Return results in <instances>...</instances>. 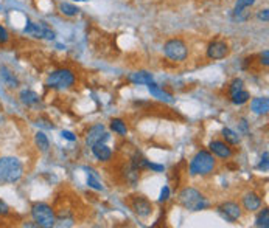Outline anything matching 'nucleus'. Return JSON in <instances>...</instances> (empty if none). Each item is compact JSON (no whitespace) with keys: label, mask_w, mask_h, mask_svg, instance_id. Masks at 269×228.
Returning a JSON list of instances; mask_svg holds the SVG:
<instances>
[{"label":"nucleus","mask_w":269,"mask_h":228,"mask_svg":"<svg viewBox=\"0 0 269 228\" xmlns=\"http://www.w3.org/2000/svg\"><path fill=\"white\" fill-rule=\"evenodd\" d=\"M23 166L16 157H2L0 158V182L2 183H16L22 179Z\"/></svg>","instance_id":"obj_1"},{"label":"nucleus","mask_w":269,"mask_h":228,"mask_svg":"<svg viewBox=\"0 0 269 228\" xmlns=\"http://www.w3.org/2000/svg\"><path fill=\"white\" fill-rule=\"evenodd\" d=\"M177 200L185 210H190V211H201L209 205L206 197L195 188H184L182 191L179 193Z\"/></svg>","instance_id":"obj_2"},{"label":"nucleus","mask_w":269,"mask_h":228,"mask_svg":"<svg viewBox=\"0 0 269 228\" xmlns=\"http://www.w3.org/2000/svg\"><path fill=\"white\" fill-rule=\"evenodd\" d=\"M215 157L209 151H199L190 161V174L191 175H207L215 169Z\"/></svg>","instance_id":"obj_3"},{"label":"nucleus","mask_w":269,"mask_h":228,"mask_svg":"<svg viewBox=\"0 0 269 228\" xmlns=\"http://www.w3.org/2000/svg\"><path fill=\"white\" fill-rule=\"evenodd\" d=\"M31 218L37 227H42V228H50L56 222L53 208L47 204H42V202L41 204H34L31 207Z\"/></svg>","instance_id":"obj_4"},{"label":"nucleus","mask_w":269,"mask_h":228,"mask_svg":"<svg viewBox=\"0 0 269 228\" xmlns=\"http://www.w3.org/2000/svg\"><path fill=\"white\" fill-rule=\"evenodd\" d=\"M75 84V75L72 70L69 69H59L55 70L48 75L47 78V85L52 88H59V90H64V88H69Z\"/></svg>","instance_id":"obj_5"},{"label":"nucleus","mask_w":269,"mask_h":228,"mask_svg":"<svg viewBox=\"0 0 269 228\" xmlns=\"http://www.w3.org/2000/svg\"><path fill=\"white\" fill-rule=\"evenodd\" d=\"M163 53H165L166 58L174 61V62H182L188 56V48H187V44L182 39L174 37V39H170V41L165 42Z\"/></svg>","instance_id":"obj_6"},{"label":"nucleus","mask_w":269,"mask_h":228,"mask_svg":"<svg viewBox=\"0 0 269 228\" xmlns=\"http://www.w3.org/2000/svg\"><path fill=\"white\" fill-rule=\"evenodd\" d=\"M23 33L36 37V39H55V31L44 22H28L27 27L23 28Z\"/></svg>","instance_id":"obj_7"},{"label":"nucleus","mask_w":269,"mask_h":228,"mask_svg":"<svg viewBox=\"0 0 269 228\" xmlns=\"http://www.w3.org/2000/svg\"><path fill=\"white\" fill-rule=\"evenodd\" d=\"M128 205L138 218H148L152 213V204L143 196H130Z\"/></svg>","instance_id":"obj_8"},{"label":"nucleus","mask_w":269,"mask_h":228,"mask_svg":"<svg viewBox=\"0 0 269 228\" xmlns=\"http://www.w3.org/2000/svg\"><path fill=\"white\" fill-rule=\"evenodd\" d=\"M218 213L229 222H237L241 218V208L235 202H224L223 205L218 207Z\"/></svg>","instance_id":"obj_9"},{"label":"nucleus","mask_w":269,"mask_h":228,"mask_svg":"<svg viewBox=\"0 0 269 228\" xmlns=\"http://www.w3.org/2000/svg\"><path fill=\"white\" fill-rule=\"evenodd\" d=\"M108 138H109V134L105 131V126L103 124H95V126H92L91 129H89V132L86 135V145L92 146V145H95L98 142L105 143Z\"/></svg>","instance_id":"obj_10"},{"label":"nucleus","mask_w":269,"mask_h":228,"mask_svg":"<svg viewBox=\"0 0 269 228\" xmlns=\"http://www.w3.org/2000/svg\"><path fill=\"white\" fill-rule=\"evenodd\" d=\"M229 55V45L223 41H213L207 47V56L213 61L224 59Z\"/></svg>","instance_id":"obj_11"},{"label":"nucleus","mask_w":269,"mask_h":228,"mask_svg":"<svg viewBox=\"0 0 269 228\" xmlns=\"http://www.w3.org/2000/svg\"><path fill=\"white\" fill-rule=\"evenodd\" d=\"M210 151L213 152L215 155H218L220 158H230L232 157V149L229 148V145L227 143H224V142H220V140H215V142H212L210 143Z\"/></svg>","instance_id":"obj_12"},{"label":"nucleus","mask_w":269,"mask_h":228,"mask_svg":"<svg viewBox=\"0 0 269 228\" xmlns=\"http://www.w3.org/2000/svg\"><path fill=\"white\" fill-rule=\"evenodd\" d=\"M91 148H92L94 155H95L100 161H109V160H111V157H112V151H111L103 142H98V143L92 145Z\"/></svg>","instance_id":"obj_13"},{"label":"nucleus","mask_w":269,"mask_h":228,"mask_svg":"<svg viewBox=\"0 0 269 228\" xmlns=\"http://www.w3.org/2000/svg\"><path fill=\"white\" fill-rule=\"evenodd\" d=\"M251 109L254 113H257V115H266L269 112V99L266 96L254 98L251 101Z\"/></svg>","instance_id":"obj_14"},{"label":"nucleus","mask_w":269,"mask_h":228,"mask_svg":"<svg viewBox=\"0 0 269 228\" xmlns=\"http://www.w3.org/2000/svg\"><path fill=\"white\" fill-rule=\"evenodd\" d=\"M243 207H245L248 211H257L262 207V199L255 193H248V194H245V197H243Z\"/></svg>","instance_id":"obj_15"},{"label":"nucleus","mask_w":269,"mask_h":228,"mask_svg":"<svg viewBox=\"0 0 269 228\" xmlns=\"http://www.w3.org/2000/svg\"><path fill=\"white\" fill-rule=\"evenodd\" d=\"M0 79H2V82L6 85V87H9V88H16L17 85H19V81H17V78L14 76V73H12L9 69H6V67H2L0 69Z\"/></svg>","instance_id":"obj_16"},{"label":"nucleus","mask_w":269,"mask_h":228,"mask_svg":"<svg viewBox=\"0 0 269 228\" xmlns=\"http://www.w3.org/2000/svg\"><path fill=\"white\" fill-rule=\"evenodd\" d=\"M148 90H149V93L154 96V98H159V99L165 101V103H173V96H171L170 93H166L163 88H160L157 84L149 82V84H148Z\"/></svg>","instance_id":"obj_17"},{"label":"nucleus","mask_w":269,"mask_h":228,"mask_svg":"<svg viewBox=\"0 0 269 228\" xmlns=\"http://www.w3.org/2000/svg\"><path fill=\"white\" fill-rule=\"evenodd\" d=\"M130 81L134 84H149L152 82V75L148 72H135L130 75Z\"/></svg>","instance_id":"obj_18"},{"label":"nucleus","mask_w":269,"mask_h":228,"mask_svg":"<svg viewBox=\"0 0 269 228\" xmlns=\"http://www.w3.org/2000/svg\"><path fill=\"white\" fill-rule=\"evenodd\" d=\"M249 98H251V95H249L248 90H245V88H241V90H237V92L230 93V99H232V103L237 104V106H241V104L248 103Z\"/></svg>","instance_id":"obj_19"},{"label":"nucleus","mask_w":269,"mask_h":228,"mask_svg":"<svg viewBox=\"0 0 269 228\" xmlns=\"http://www.w3.org/2000/svg\"><path fill=\"white\" fill-rule=\"evenodd\" d=\"M19 98H20V101L25 106H33V104L37 103V101H39V95H37L36 92H33V90H22Z\"/></svg>","instance_id":"obj_20"},{"label":"nucleus","mask_w":269,"mask_h":228,"mask_svg":"<svg viewBox=\"0 0 269 228\" xmlns=\"http://www.w3.org/2000/svg\"><path fill=\"white\" fill-rule=\"evenodd\" d=\"M59 11H61V14L64 16H67V17H73L76 16L80 12V8L78 6H75L73 3H69V2H62L59 5Z\"/></svg>","instance_id":"obj_21"},{"label":"nucleus","mask_w":269,"mask_h":228,"mask_svg":"<svg viewBox=\"0 0 269 228\" xmlns=\"http://www.w3.org/2000/svg\"><path fill=\"white\" fill-rule=\"evenodd\" d=\"M111 129H112L114 132H117L119 135H122V137H125V135L128 134L126 123H125L123 120H120V118H114V120H111Z\"/></svg>","instance_id":"obj_22"},{"label":"nucleus","mask_w":269,"mask_h":228,"mask_svg":"<svg viewBox=\"0 0 269 228\" xmlns=\"http://www.w3.org/2000/svg\"><path fill=\"white\" fill-rule=\"evenodd\" d=\"M34 142H36V146L39 148L42 152H47L48 148H50V142H48V138L44 132H37L34 135Z\"/></svg>","instance_id":"obj_23"},{"label":"nucleus","mask_w":269,"mask_h":228,"mask_svg":"<svg viewBox=\"0 0 269 228\" xmlns=\"http://www.w3.org/2000/svg\"><path fill=\"white\" fill-rule=\"evenodd\" d=\"M223 137H224V140L230 145H238L240 143V135L232 131V129H229V128H224L223 129Z\"/></svg>","instance_id":"obj_24"},{"label":"nucleus","mask_w":269,"mask_h":228,"mask_svg":"<svg viewBox=\"0 0 269 228\" xmlns=\"http://www.w3.org/2000/svg\"><path fill=\"white\" fill-rule=\"evenodd\" d=\"M255 225L260 227V228H268L269 227V210L268 208H265L259 214V218L255 219Z\"/></svg>","instance_id":"obj_25"},{"label":"nucleus","mask_w":269,"mask_h":228,"mask_svg":"<svg viewBox=\"0 0 269 228\" xmlns=\"http://www.w3.org/2000/svg\"><path fill=\"white\" fill-rule=\"evenodd\" d=\"M257 0H237L235 3V14H240V12H243L246 8H251Z\"/></svg>","instance_id":"obj_26"},{"label":"nucleus","mask_w":269,"mask_h":228,"mask_svg":"<svg viewBox=\"0 0 269 228\" xmlns=\"http://www.w3.org/2000/svg\"><path fill=\"white\" fill-rule=\"evenodd\" d=\"M87 185L91 186V188H94V189H97V191H101V189H103V185L98 182L97 175L92 171H91V174L87 175Z\"/></svg>","instance_id":"obj_27"},{"label":"nucleus","mask_w":269,"mask_h":228,"mask_svg":"<svg viewBox=\"0 0 269 228\" xmlns=\"http://www.w3.org/2000/svg\"><path fill=\"white\" fill-rule=\"evenodd\" d=\"M241 88H245V84H243V81L241 79H234L232 81V84H230V93L232 92H237V90H241Z\"/></svg>","instance_id":"obj_28"},{"label":"nucleus","mask_w":269,"mask_h":228,"mask_svg":"<svg viewBox=\"0 0 269 228\" xmlns=\"http://www.w3.org/2000/svg\"><path fill=\"white\" fill-rule=\"evenodd\" d=\"M268 158H269V154H268V152H265L263 157H262V161H260V164H259V169H260V171H265V172L268 171V168H269Z\"/></svg>","instance_id":"obj_29"},{"label":"nucleus","mask_w":269,"mask_h":228,"mask_svg":"<svg viewBox=\"0 0 269 228\" xmlns=\"http://www.w3.org/2000/svg\"><path fill=\"white\" fill-rule=\"evenodd\" d=\"M9 41V33L5 27L0 25V44H6Z\"/></svg>","instance_id":"obj_30"},{"label":"nucleus","mask_w":269,"mask_h":228,"mask_svg":"<svg viewBox=\"0 0 269 228\" xmlns=\"http://www.w3.org/2000/svg\"><path fill=\"white\" fill-rule=\"evenodd\" d=\"M168 199H170V188H168V186H163V188H162V193H160L159 200H160V202H166Z\"/></svg>","instance_id":"obj_31"},{"label":"nucleus","mask_w":269,"mask_h":228,"mask_svg":"<svg viewBox=\"0 0 269 228\" xmlns=\"http://www.w3.org/2000/svg\"><path fill=\"white\" fill-rule=\"evenodd\" d=\"M260 62H262V66H265V67L269 66V50H265V52L260 55Z\"/></svg>","instance_id":"obj_32"},{"label":"nucleus","mask_w":269,"mask_h":228,"mask_svg":"<svg viewBox=\"0 0 269 228\" xmlns=\"http://www.w3.org/2000/svg\"><path fill=\"white\" fill-rule=\"evenodd\" d=\"M9 213V208H8V205L5 204V202L0 199V214H2V216H6V214Z\"/></svg>","instance_id":"obj_33"},{"label":"nucleus","mask_w":269,"mask_h":228,"mask_svg":"<svg viewBox=\"0 0 269 228\" xmlns=\"http://www.w3.org/2000/svg\"><path fill=\"white\" fill-rule=\"evenodd\" d=\"M259 19L263 20V22H268L269 20V11L268 9H260L259 11Z\"/></svg>","instance_id":"obj_34"},{"label":"nucleus","mask_w":269,"mask_h":228,"mask_svg":"<svg viewBox=\"0 0 269 228\" xmlns=\"http://www.w3.org/2000/svg\"><path fill=\"white\" fill-rule=\"evenodd\" d=\"M62 137L66 138V140H69V142H75L76 140V137L72 132H69V131H62Z\"/></svg>","instance_id":"obj_35"},{"label":"nucleus","mask_w":269,"mask_h":228,"mask_svg":"<svg viewBox=\"0 0 269 228\" xmlns=\"http://www.w3.org/2000/svg\"><path fill=\"white\" fill-rule=\"evenodd\" d=\"M75 2H86V0H75Z\"/></svg>","instance_id":"obj_36"}]
</instances>
